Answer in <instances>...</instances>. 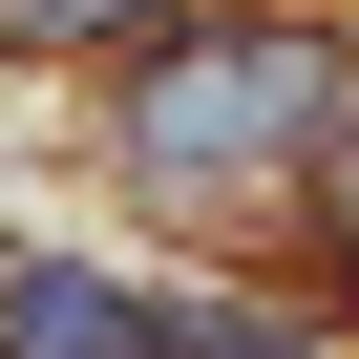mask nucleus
Segmentation results:
<instances>
[{"instance_id":"obj_1","label":"nucleus","mask_w":359,"mask_h":359,"mask_svg":"<svg viewBox=\"0 0 359 359\" xmlns=\"http://www.w3.org/2000/svg\"><path fill=\"white\" fill-rule=\"evenodd\" d=\"M338 106V64L317 43H233V64H169L148 85V169H233V148H296Z\"/></svg>"},{"instance_id":"obj_2","label":"nucleus","mask_w":359,"mask_h":359,"mask_svg":"<svg viewBox=\"0 0 359 359\" xmlns=\"http://www.w3.org/2000/svg\"><path fill=\"white\" fill-rule=\"evenodd\" d=\"M22 359H169V338H148V296H106V275L43 254V275H22Z\"/></svg>"},{"instance_id":"obj_3","label":"nucleus","mask_w":359,"mask_h":359,"mask_svg":"<svg viewBox=\"0 0 359 359\" xmlns=\"http://www.w3.org/2000/svg\"><path fill=\"white\" fill-rule=\"evenodd\" d=\"M148 338H169V359H296V338H275V317H233V296H191V317H148Z\"/></svg>"},{"instance_id":"obj_4","label":"nucleus","mask_w":359,"mask_h":359,"mask_svg":"<svg viewBox=\"0 0 359 359\" xmlns=\"http://www.w3.org/2000/svg\"><path fill=\"white\" fill-rule=\"evenodd\" d=\"M22 43H106V22H169V0H0Z\"/></svg>"}]
</instances>
